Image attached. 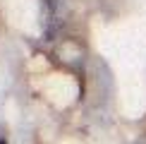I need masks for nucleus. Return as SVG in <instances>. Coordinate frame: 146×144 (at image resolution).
I'll list each match as a JSON object with an SVG mask.
<instances>
[{
  "label": "nucleus",
  "instance_id": "obj_1",
  "mask_svg": "<svg viewBox=\"0 0 146 144\" xmlns=\"http://www.w3.org/2000/svg\"><path fill=\"white\" fill-rule=\"evenodd\" d=\"M0 144H7V142H5V139H0Z\"/></svg>",
  "mask_w": 146,
  "mask_h": 144
},
{
  "label": "nucleus",
  "instance_id": "obj_2",
  "mask_svg": "<svg viewBox=\"0 0 146 144\" xmlns=\"http://www.w3.org/2000/svg\"><path fill=\"white\" fill-rule=\"evenodd\" d=\"M141 144H146V142H141Z\"/></svg>",
  "mask_w": 146,
  "mask_h": 144
}]
</instances>
